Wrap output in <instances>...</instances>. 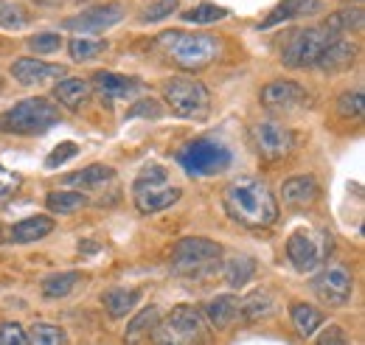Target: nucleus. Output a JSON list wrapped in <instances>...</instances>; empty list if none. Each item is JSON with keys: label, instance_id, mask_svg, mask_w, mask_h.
<instances>
[{"label": "nucleus", "instance_id": "obj_30", "mask_svg": "<svg viewBox=\"0 0 365 345\" xmlns=\"http://www.w3.org/2000/svg\"><path fill=\"white\" fill-rule=\"evenodd\" d=\"M180 17L185 23H194V26H211V23L225 20L228 17V9L225 6H217V3H197L188 11H182Z\"/></svg>", "mask_w": 365, "mask_h": 345}, {"label": "nucleus", "instance_id": "obj_24", "mask_svg": "<svg viewBox=\"0 0 365 345\" xmlns=\"http://www.w3.org/2000/svg\"><path fill=\"white\" fill-rule=\"evenodd\" d=\"M158 320H160V314H158V309H155V306L140 309L135 317L130 320V326H127L124 343L127 345H146L149 343V337H152V331H155V326H158Z\"/></svg>", "mask_w": 365, "mask_h": 345}, {"label": "nucleus", "instance_id": "obj_13", "mask_svg": "<svg viewBox=\"0 0 365 345\" xmlns=\"http://www.w3.org/2000/svg\"><path fill=\"white\" fill-rule=\"evenodd\" d=\"M262 107H267L275 115H289V113H301L309 107L312 96L307 93V87H301L298 82H287V79H278L270 85L262 87Z\"/></svg>", "mask_w": 365, "mask_h": 345}, {"label": "nucleus", "instance_id": "obj_45", "mask_svg": "<svg viewBox=\"0 0 365 345\" xmlns=\"http://www.w3.org/2000/svg\"><path fill=\"white\" fill-rule=\"evenodd\" d=\"M6 242V230H3V225H0V244Z\"/></svg>", "mask_w": 365, "mask_h": 345}, {"label": "nucleus", "instance_id": "obj_31", "mask_svg": "<svg viewBox=\"0 0 365 345\" xmlns=\"http://www.w3.org/2000/svg\"><path fill=\"white\" fill-rule=\"evenodd\" d=\"M79 281H82V275L73 272V269L71 272H53L43 281V295L46 298H65V295H71L76 289Z\"/></svg>", "mask_w": 365, "mask_h": 345}, {"label": "nucleus", "instance_id": "obj_29", "mask_svg": "<svg viewBox=\"0 0 365 345\" xmlns=\"http://www.w3.org/2000/svg\"><path fill=\"white\" fill-rule=\"evenodd\" d=\"M239 314L245 317V323H259L264 317L273 314V298L267 292H250L245 301H239Z\"/></svg>", "mask_w": 365, "mask_h": 345}, {"label": "nucleus", "instance_id": "obj_32", "mask_svg": "<svg viewBox=\"0 0 365 345\" xmlns=\"http://www.w3.org/2000/svg\"><path fill=\"white\" fill-rule=\"evenodd\" d=\"M29 345H68V334L53 326V323H31V329L26 331Z\"/></svg>", "mask_w": 365, "mask_h": 345}, {"label": "nucleus", "instance_id": "obj_3", "mask_svg": "<svg viewBox=\"0 0 365 345\" xmlns=\"http://www.w3.org/2000/svg\"><path fill=\"white\" fill-rule=\"evenodd\" d=\"M59 121H62V113L56 101H51L46 96H31L0 113V132L3 135H46Z\"/></svg>", "mask_w": 365, "mask_h": 345}, {"label": "nucleus", "instance_id": "obj_25", "mask_svg": "<svg viewBox=\"0 0 365 345\" xmlns=\"http://www.w3.org/2000/svg\"><path fill=\"white\" fill-rule=\"evenodd\" d=\"M256 269H259V264H256V259H250V256H230L222 264V275H225V284H228L230 289L247 287L256 278Z\"/></svg>", "mask_w": 365, "mask_h": 345}, {"label": "nucleus", "instance_id": "obj_1", "mask_svg": "<svg viewBox=\"0 0 365 345\" xmlns=\"http://www.w3.org/2000/svg\"><path fill=\"white\" fill-rule=\"evenodd\" d=\"M222 208L236 225L250 230L273 227L281 214L273 191L256 177H236L233 182H228L222 191Z\"/></svg>", "mask_w": 365, "mask_h": 345}, {"label": "nucleus", "instance_id": "obj_47", "mask_svg": "<svg viewBox=\"0 0 365 345\" xmlns=\"http://www.w3.org/2000/svg\"><path fill=\"white\" fill-rule=\"evenodd\" d=\"M0 3H3V0H0Z\"/></svg>", "mask_w": 365, "mask_h": 345}, {"label": "nucleus", "instance_id": "obj_44", "mask_svg": "<svg viewBox=\"0 0 365 345\" xmlns=\"http://www.w3.org/2000/svg\"><path fill=\"white\" fill-rule=\"evenodd\" d=\"M79 253H82V256L98 253V242H79Z\"/></svg>", "mask_w": 365, "mask_h": 345}, {"label": "nucleus", "instance_id": "obj_8", "mask_svg": "<svg viewBox=\"0 0 365 345\" xmlns=\"http://www.w3.org/2000/svg\"><path fill=\"white\" fill-rule=\"evenodd\" d=\"M180 188L169 182V172L163 166H146L133 182V202L140 214H158L172 208L180 200Z\"/></svg>", "mask_w": 365, "mask_h": 345}, {"label": "nucleus", "instance_id": "obj_42", "mask_svg": "<svg viewBox=\"0 0 365 345\" xmlns=\"http://www.w3.org/2000/svg\"><path fill=\"white\" fill-rule=\"evenodd\" d=\"M315 345H351V340L346 337V331L343 329H337V326H329L323 334L318 337V343Z\"/></svg>", "mask_w": 365, "mask_h": 345}, {"label": "nucleus", "instance_id": "obj_19", "mask_svg": "<svg viewBox=\"0 0 365 345\" xmlns=\"http://www.w3.org/2000/svg\"><path fill=\"white\" fill-rule=\"evenodd\" d=\"M91 82L88 79H79V76H68V79H62V82H56L53 87V98L59 101V107H65V110H82L85 104H88V98H91Z\"/></svg>", "mask_w": 365, "mask_h": 345}, {"label": "nucleus", "instance_id": "obj_35", "mask_svg": "<svg viewBox=\"0 0 365 345\" xmlns=\"http://www.w3.org/2000/svg\"><path fill=\"white\" fill-rule=\"evenodd\" d=\"M178 9H180L178 0H155V3H149V6L143 9L140 23H158V20H166V17H172Z\"/></svg>", "mask_w": 365, "mask_h": 345}, {"label": "nucleus", "instance_id": "obj_36", "mask_svg": "<svg viewBox=\"0 0 365 345\" xmlns=\"http://www.w3.org/2000/svg\"><path fill=\"white\" fill-rule=\"evenodd\" d=\"M29 48H31L34 53H40V56L53 53V51H59V48H62V34H56V31L34 34V37H29Z\"/></svg>", "mask_w": 365, "mask_h": 345}, {"label": "nucleus", "instance_id": "obj_4", "mask_svg": "<svg viewBox=\"0 0 365 345\" xmlns=\"http://www.w3.org/2000/svg\"><path fill=\"white\" fill-rule=\"evenodd\" d=\"M222 261V247L205 236H185L172 247L169 267L180 278H208L220 269Z\"/></svg>", "mask_w": 365, "mask_h": 345}, {"label": "nucleus", "instance_id": "obj_18", "mask_svg": "<svg viewBox=\"0 0 365 345\" xmlns=\"http://www.w3.org/2000/svg\"><path fill=\"white\" fill-rule=\"evenodd\" d=\"M357 53H360L357 45L351 40H346V37H340V40H334V43H329L323 48V53L318 56L315 65L326 73H340V71H349L357 62Z\"/></svg>", "mask_w": 365, "mask_h": 345}, {"label": "nucleus", "instance_id": "obj_33", "mask_svg": "<svg viewBox=\"0 0 365 345\" xmlns=\"http://www.w3.org/2000/svg\"><path fill=\"white\" fill-rule=\"evenodd\" d=\"M107 51V40H91V37H73L68 43V53L73 62H91Z\"/></svg>", "mask_w": 365, "mask_h": 345}, {"label": "nucleus", "instance_id": "obj_38", "mask_svg": "<svg viewBox=\"0 0 365 345\" xmlns=\"http://www.w3.org/2000/svg\"><path fill=\"white\" fill-rule=\"evenodd\" d=\"M337 113H340L343 118H360V115H363V93H360V90L343 93L340 101H337Z\"/></svg>", "mask_w": 365, "mask_h": 345}, {"label": "nucleus", "instance_id": "obj_12", "mask_svg": "<svg viewBox=\"0 0 365 345\" xmlns=\"http://www.w3.org/2000/svg\"><path fill=\"white\" fill-rule=\"evenodd\" d=\"M312 292L329 306H346L354 292V275L343 264H331L312 278Z\"/></svg>", "mask_w": 365, "mask_h": 345}, {"label": "nucleus", "instance_id": "obj_14", "mask_svg": "<svg viewBox=\"0 0 365 345\" xmlns=\"http://www.w3.org/2000/svg\"><path fill=\"white\" fill-rule=\"evenodd\" d=\"M124 20V6L121 3H101L93 6L88 11H79L76 17L62 20V29L76 31V34H101L107 29H113L115 23Z\"/></svg>", "mask_w": 365, "mask_h": 345}, {"label": "nucleus", "instance_id": "obj_37", "mask_svg": "<svg viewBox=\"0 0 365 345\" xmlns=\"http://www.w3.org/2000/svg\"><path fill=\"white\" fill-rule=\"evenodd\" d=\"M124 118H127V121H130V118H152V121H158V118H163V107H160V101H155V98H140V101H135V107L127 110Z\"/></svg>", "mask_w": 365, "mask_h": 345}, {"label": "nucleus", "instance_id": "obj_11", "mask_svg": "<svg viewBox=\"0 0 365 345\" xmlns=\"http://www.w3.org/2000/svg\"><path fill=\"white\" fill-rule=\"evenodd\" d=\"M250 143H253V149H256V155L262 160L273 163V160H281V158H287L292 152L295 135L281 121L270 118V121H259V124L250 127Z\"/></svg>", "mask_w": 365, "mask_h": 345}, {"label": "nucleus", "instance_id": "obj_34", "mask_svg": "<svg viewBox=\"0 0 365 345\" xmlns=\"http://www.w3.org/2000/svg\"><path fill=\"white\" fill-rule=\"evenodd\" d=\"M329 23L337 29V34H351V31H360L363 29V9L354 6V9H340L329 17Z\"/></svg>", "mask_w": 365, "mask_h": 345}, {"label": "nucleus", "instance_id": "obj_6", "mask_svg": "<svg viewBox=\"0 0 365 345\" xmlns=\"http://www.w3.org/2000/svg\"><path fill=\"white\" fill-rule=\"evenodd\" d=\"M230 149L217 138H194L178 149V163L188 177H214L230 169Z\"/></svg>", "mask_w": 365, "mask_h": 345}, {"label": "nucleus", "instance_id": "obj_23", "mask_svg": "<svg viewBox=\"0 0 365 345\" xmlns=\"http://www.w3.org/2000/svg\"><path fill=\"white\" fill-rule=\"evenodd\" d=\"M140 298H143L140 289L115 287V289H107V292L101 295V303H104V309H107V314H110L113 320H121V317H127L138 303H140Z\"/></svg>", "mask_w": 365, "mask_h": 345}, {"label": "nucleus", "instance_id": "obj_20", "mask_svg": "<svg viewBox=\"0 0 365 345\" xmlns=\"http://www.w3.org/2000/svg\"><path fill=\"white\" fill-rule=\"evenodd\" d=\"M315 11H320V0H281L273 11L262 20V29H273V26L307 17V14H315Z\"/></svg>", "mask_w": 365, "mask_h": 345}, {"label": "nucleus", "instance_id": "obj_22", "mask_svg": "<svg viewBox=\"0 0 365 345\" xmlns=\"http://www.w3.org/2000/svg\"><path fill=\"white\" fill-rule=\"evenodd\" d=\"M53 233V219L51 216H29L23 222H17L11 230H9V242L14 244H31V242H40Z\"/></svg>", "mask_w": 365, "mask_h": 345}, {"label": "nucleus", "instance_id": "obj_21", "mask_svg": "<svg viewBox=\"0 0 365 345\" xmlns=\"http://www.w3.org/2000/svg\"><path fill=\"white\" fill-rule=\"evenodd\" d=\"M239 317V298L236 295H217L205 303V320L217 331H228Z\"/></svg>", "mask_w": 365, "mask_h": 345}, {"label": "nucleus", "instance_id": "obj_17", "mask_svg": "<svg viewBox=\"0 0 365 345\" xmlns=\"http://www.w3.org/2000/svg\"><path fill=\"white\" fill-rule=\"evenodd\" d=\"M320 197V185L315 177H307V174H298V177H289L284 180L281 185V200L284 205L289 208H309L315 205Z\"/></svg>", "mask_w": 365, "mask_h": 345}, {"label": "nucleus", "instance_id": "obj_46", "mask_svg": "<svg viewBox=\"0 0 365 345\" xmlns=\"http://www.w3.org/2000/svg\"><path fill=\"white\" fill-rule=\"evenodd\" d=\"M0 90H3V76H0Z\"/></svg>", "mask_w": 365, "mask_h": 345}, {"label": "nucleus", "instance_id": "obj_27", "mask_svg": "<svg viewBox=\"0 0 365 345\" xmlns=\"http://www.w3.org/2000/svg\"><path fill=\"white\" fill-rule=\"evenodd\" d=\"M289 320H292V326H295V331H298L301 337H312L320 326L326 323V317H323L320 309L309 306V303H301V301H295L289 306Z\"/></svg>", "mask_w": 365, "mask_h": 345}, {"label": "nucleus", "instance_id": "obj_7", "mask_svg": "<svg viewBox=\"0 0 365 345\" xmlns=\"http://www.w3.org/2000/svg\"><path fill=\"white\" fill-rule=\"evenodd\" d=\"M343 34H337V29L323 20L320 26H309V29H298L289 34V40L281 51V62L292 71H301V68H312L318 62V56L323 53V48L334 40H340Z\"/></svg>", "mask_w": 365, "mask_h": 345}, {"label": "nucleus", "instance_id": "obj_10", "mask_svg": "<svg viewBox=\"0 0 365 345\" xmlns=\"http://www.w3.org/2000/svg\"><path fill=\"white\" fill-rule=\"evenodd\" d=\"M331 253V233L329 230H295L289 239H287V259L289 264L298 269V272H315L320 264L326 261V256Z\"/></svg>", "mask_w": 365, "mask_h": 345}, {"label": "nucleus", "instance_id": "obj_5", "mask_svg": "<svg viewBox=\"0 0 365 345\" xmlns=\"http://www.w3.org/2000/svg\"><path fill=\"white\" fill-rule=\"evenodd\" d=\"M149 340L152 345H208L205 317L191 303H180L166 314V320H158Z\"/></svg>", "mask_w": 365, "mask_h": 345}, {"label": "nucleus", "instance_id": "obj_40", "mask_svg": "<svg viewBox=\"0 0 365 345\" xmlns=\"http://www.w3.org/2000/svg\"><path fill=\"white\" fill-rule=\"evenodd\" d=\"M76 152H79V146H76L73 140L59 143V146H56V149H53V152L46 158V169H59V166H62V163H68V160H71Z\"/></svg>", "mask_w": 365, "mask_h": 345}, {"label": "nucleus", "instance_id": "obj_28", "mask_svg": "<svg viewBox=\"0 0 365 345\" xmlns=\"http://www.w3.org/2000/svg\"><path fill=\"white\" fill-rule=\"evenodd\" d=\"M88 194L82 191H51L46 197V208L51 214H59V216H68V214H76L88 205Z\"/></svg>", "mask_w": 365, "mask_h": 345}, {"label": "nucleus", "instance_id": "obj_9", "mask_svg": "<svg viewBox=\"0 0 365 345\" xmlns=\"http://www.w3.org/2000/svg\"><path fill=\"white\" fill-rule=\"evenodd\" d=\"M163 101L178 118L205 121L211 115V93L197 79L175 76V79L163 82Z\"/></svg>", "mask_w": 365, "mask_h": 345}, {"label": "nucleus", "instance_id": "obj_39", "mask_svg": "<svg viewBox=\"0 0 365 345\" xmlns=\"http://www.w3.org/2000/svg\"><path fill=\"white\" fill-rule=\"evenodd\" d=\"M0 26L3 29H23V26H29V11L23 6H0Z\"/></svg>", "mask_w": 365, "mask_h": 345}, {"label": "nucleus", "instance_id": "obj_26", "mask_svg": "<svg viewBox=\"0 0 365 345\" xmlns=\"http://www.w3.org/2000/svg\"><path fill=\"white\" fill-rule=\"evenodd\" d=\"M110 180H115V172L110 166H104V163H93L88 169H82V172L62 177L65 185H76L79 191H96V188H101Z\"/></svg>", "mask_w": 365, "mask_h": 345}, {"label": "nucleus", "instance_id": "obj_41", "mask_svg": "<svg viewBox=\"0 0 365 345\" xmlns=\"http://www.w3.org/2000/svg\"><path fill=\"white\" fill-rule=\"evenodd\" d=\"M0 345H29L26 329L20 323H3L0 326Z\"/></svg>", "mask_w": 365, "mask_h": 345}, {"label": "nucleus", "instance_id": "obj_16", "mask_svg": "<svg viewBox=\"0 0 365 345\" xmlns=\"http://www.w3.org/2000/svg\"><path fill=\"white\" fill-rule=\"evenodd\" d=\"M11 76L17 79V85L34 87V85H46L48 79L65 76V68H62V65L43 62V59H34V56H26V59H17V62L11 65Z\"/></svg>", "mask_w": 365, "mask_h": 345}, {"label": "nucleus", "instance_id": "obj_43", "mask_svg": "<svg viewBox=\"0 0 365 345\" xmlns=\"http://www.w3.org/2000/svg\"><path fill=\"white\" fill-rule=\"evenodd\" d=\"M14 185H17V177H6V180H0V205L14 194Z\"/></svg>", "mask_w": 365, "mask_h": 345}, {"label": "nucleus", "instance_id": "obj_2", "mask_svg": "<svg viewBox=\"0 0 365 345\" xmlns=\"http://www.w3.org/2000/svg\"><path fill=\"white\" fill-rule=\"evenodd\" d=\"M158 48L182 71H202L220 56L222 43L211 34H191V31L172 29L158 34Z\"/></svg>", "mask_w": 365, "mask_h": 345}, {"label": "nucleus", "instance_id": "obj_15", "mask_svg": "<svg viewBox=\"0 0 365 345\" xmlns=\"http://www.w3.org/2000/svg\"><path fill=\"white\" fill-rule=\"evenodd\" d=\"M91 87L104 101H124L143 90V85L135 76H124V73H113V71H96L91 76Z\"/></svg>", "mask_w": 365, "mask_h": 345}]
</instances>
